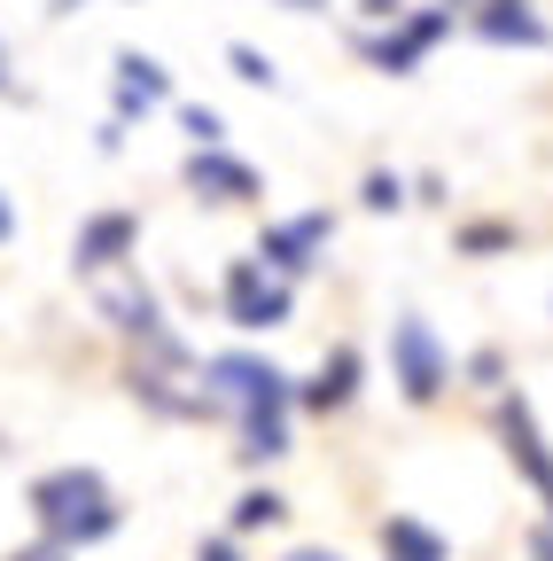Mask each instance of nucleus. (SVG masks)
I'll return each instance as SVG.
<instances>
[{
    "mask_svg": "<svg viewBox=\"0 0 553 561\" xmlns=\"http://www.w3.org/2000/svg\"><path fill=\"white\" fill-rule=\"evenodd\" d=\"M24 507H32L39 538H47V546H62V553H87V546H102V538H117V530H125V507H117L110 476H102V468H87V460L32 476V483H24Z\"/></svg>",
    "mask_w": 553,
    "mask_h": 561,
    "instance_id": "obj_2",
    "label": "nucleus"
},
{
    "mask_svg": "<svg viewBox=\"0 0 553 561\" xmlns=\"http://www.w3.org/2000/svg\"><path fill=\"white\" fill-rule=\"evenodd\" d=\"M382 561H445V538L413 515H390L382 523Z\"/></svg>",
    "mask_w": 553,
    "mask_h": 561,
    "instance_id": "obj_13",
    "label": "nucleus"
},
{
    "mask_svg": "<svg viewBox=\"0 0 553 561\" xmlns=\"http://www.w3.org/2000/svg\"><path fill=\"white\" fill-rule=\"evenodd\" d=\"M203 405L227 413L242 430V460H281L289 453V413H297V382L257 359V351H211L203 359Z\"/></svg>",
    "mask_w": 553,
    "mask_h": 561,
    "instance_id": "obj_1",
    "label": "nucleus"
},
{
    "mask_svg": "<svg viewBox=\"0 0 553 561\" xmlns=\"http://www.w3.org/2000/svg\"><path fill=\"white\" fill-rule=\"evenodd\" d=\"M359 203H367V210H398V203H405V180H398V172H367Z\"/></svg>",
    "mask_w": 553,
    "mask_h": 561,
    "instance_id": "obj_17",
    "label": "nucleus"
},
{
    "mask_svg": "<svg viewBox=\"0 0 553 561\" xmlns=\"http://www.w3.org/2000/svg\"><path fill=\"white\" fill-rule=\"evenodd\" d=\"M180 133L195 140V149H219V140H227V117L203 110V102H187V110H180Z\"/></svg>",
    "mask_w": 553,
    "mask_h": 561,
    "instance_id": "obj_16",
    "label": "nucleus"
},
{
    "mask_svg": "<svg viewBox=\"0 0 553 561\" xmlns=\"http://www.w3.org/2000/svg\"><path fill=\"white\" fill-rule=\"evenodd\" d=\"M117 125H133V117H149V110H164L172 102V70L157 62V55H141V47H117Z\"/></svg>",
    "mask_w": 553,
    "mask_h": 561,
    "instance_id": "obj_11",
    "label": "nucleus"
},
{
    "mask_svg": "<svg viewBox=\"0 0 553 561\" xmlns=\"http://www.w3.org/2000/svg\"><path fill=\"white\" fill-rule=\"evenodd\" d=\"M390 375H398V390H405L413 405H437V398H445L452 351L437 343V328H429L422 312H398V328H390Z\"/></svg>",
    "mask_w": 553,
    "mask_h": 561,
    "instance_id": "obj_4",
    "label": "nucleus"
},
{
    "mask_svg": "<svg viewBox=\"0 0 553 561\" xmlns=\"http://www.w3.org/2000/svg\"><path fill=\"white\" fill-rule=\"evenodd\" d=\"M359 375H367V359H359L352 343H335L327 359H320V375L297 382V405H304V413H343V405L359 398Z\"/></svg>",
    "mask_w": 553,
    "mask_h": 561,
    "instance_id": "obj_12",
    "label": "nucleus"
},
{
    "mask_svg": "<svg viewBox=\"0 0 553 561\" xmlns=\"http://www.w3.org/2000/svg\"><path fill=\"white\" fill-rule=\"evenodd\" d=\"M530 553H538V561H553V523H545V530L530 538Z\"/></svg>",
    "mask_w": 553,
    "mask_h": 561,
    "instance_id": "obj_23",
    "label": "nucleus"
},
{
    "mask_svg": "<svg viewBox=\"0 0 553 561\" xmlns=\"http://www.w3.org/2000/svg\"><path fill=\"white\" fill-rule=\"evenodd\" d=\"M445 32H452V9H422V16H405V24L390 16V32H382V39H359V47H367V55L390 70V79H405V70L422 62V55H429Z\"/></svg>",
    "mask_w": 553,
    "mask_h": 561,
    "instance_id": "obj_8",
    "label": "nucleus"
},
{
    "mask_svg": "<svg viewBox=\"0 0 553 561\" xmlns=\"http://www.w3.org/2000/svg\"><path fill=\"white\" fill-rule=\"evenodd\" d=\"M460 250H468V257H483V250H515V227H468Z\"/></svg>",
    "mask_w": 553,
    "mask_h": 561,
    "instance_id": "obj_18",
    "label": "nucleus"
},
{
    "mask_svg": "<svg viewBox=\"0 0 553 561\" xmlns=\"http://www.w3.org/2000/svg\"><path fill=\"white\" fill-rule=\"evenodd\" d=\"M9 561H79V553H62V546H47V538H39V546H24V553H9Z\"/></svg>",
    "mask_w": 553,
    "mask_h": 561,
    "instance_id": "obj_20",
    "label": "nucleus"
},
{
    "mask_svg": "<svg viewBox=\"0 0 553 561\" xmlns=\"http://www.w3.org/2000/svg\"><path fill=\"white\" fill-rule=\"evenodd\" d=\"M499 437H507L515 468L530 476V491L545 500V523H553V453H545V437H538V413H530V398H522V390H507V398H499Z\"/></svg>",
    "mask_w": 553,
    "mask_h": 561,
    "instance_id": "obj_7",
    "label": "nucleus"
},
{
    "mask_svg": "<svg viewBox=\"0 0 553 561\" xmlns=\"http://www.w3.org/2000/svg\"><path fill=\"white\" fill-rule=\"evenodd\" d=\"M219 305H227V320L242 328V335H265V328H289V312H297V289L273 265H257V257H234L227 265V280H219Z\"/></svg>",
    "mask_w": 553,
    "mask_h": 561,
    "instance_id": "obj_3",
    "label": "nucleus"
},
{
    "mask_svg": "<svg viewBox=\"0 0 553 561\" xmlns=\"http://www.w3.org/2000/svg\"><path fill=\"white\" fill-rule=\"evenodd\" d=\"M133 250H141V210H94V219H79V234H71V273L102 280V273L133 265Z\"/></svg>",
    "mask_w": 553,
    "mask_h": 561,
    "instance_id": "obj_5",
    "label": "nucleus"
},
{
    "mask_svg": "<svg viewBox=\"0 0 553 561\" xmlns=\"http://www.w3.org/2000/svg\"><path fill=\"white\" fill-rule=\"evenodd\" d=\"M327 242H335V219H327V210H297V219H273V227L257 234V265H273L281 280H297V273H312V265L327 257Z\"/></svg>",
    "mask_w": 553,
    "mask_h": 561,
    "instance_id": "obj_6",
    "label": "nucleus"
},
{
    "mask_svg": "<svg viewBox=\"0 0 553 561\" xmlns=\"http://www.w3.org/2000/svg\"><path fill=\"white\" fill-rule=\"evenodd\" d=\"M227 62H234V79H242V87H265V94L281 87V70H273V55H257L250 39H234V47H227Z\"/></svg>",
    "mask_w": 553,
    "mask_h": 561,
    "instance_id": "obj_15",
    "label": "nucleus"
},
{
    "mask_svg": "<svg viewBox=\"0 0 553 561\" xmlns=\"http://www.w3.org/2000/svg\"><path fill=\"white\" fill-rule=\"evenodd\" d=\"M187 187H195L203 203H257V195H265L257 164L227 157V140H219V149H187Z\"/></svg>",
    "mask_w": 553,
    "mask_h": 561,
    "instance_id": "obj_9",
    "label": "nucleus"
},
{
    "mask_svg": "<svg viewBox=\"0 0 553 561\" xmlns=\"http://www.w3.org/2000/svg\"><path fill=\"white\" fill-rule=\"evenodd\" d=\"M281 561H343V553H320V546H297V553H281Z\"/></svg>",
    "mask_w": 553,
    "mask_h": 561,
    "instance_id": "obj_24",
    "label": "nucleus"
},
{
    "mask_svg": "<svg viewBox=\"0 0 553 561\" xmlns=\"http://www.w3.org/2000/svg\"><path fill=\"white\" fill-rule=\"evenodd\" d=\"M468 24L475 39H492V47H553V24L530 9V0H468Z\"/></svg>",
    "mask_w": 553,
    "mask_h": 561,
    "instance_id": "obj_10",
    "label": "nucleus"
},
{
    "mask_svg": "<svg viewBox=\"0 0 553 561\" xmlns=\"http://www.w3.org/2000/svg\"><path fill=\"white\" fill-rule=\"evenodd\" d=\"M281 515H289L281 491H242V500H234V530H273Z\"/></svg>",
    "mask_w": 553,
    "mask_h": 561,
    "instance_id": "obj_14",
    "label": "nucleus"
},
{
    "mask_svg": "<svg viewBox=\"0 0 553 561\" xmlns=\"http://www.w3.org/2000/svg\"><path fill=\"white\" fill-rule=\"evenodd\" d=\"M79 9H94V0H47V16L62 24V16H79Z\"/></svg>",
    "mask_w": 553,
    "mask_h": 561,
    "instance_id": "obj_22",
    "label": "nucleus"
},
{
    "mask_svg": "<svg viewBox=\"0 0 553 561\" xmlns=\"http://www.w3.org/2000/svg\"><path fill=\"white\" fill-rule=\"evenodd\" d=\"M452 9H468V0H452Z\"/></svg>",
    "mask_w": 553,
    "mask_h": 561,
    "instance_id": "obj_26",
    "label": "nucleus"
},
{
    "mask_svg": "<svg viewBox=\"0 0 553 561\" xmlns=\"http://www.w3.org/2000/svg\"><path fill=\"white\" fill-rule=\"evenodd\" d=\"M16 242V203H9V187H0V250Z\"/></svg>",
    "mask_w": 553,
    "mask_h": 561,
    "instance_id": "obj_21",
    "label": "nucleus"
},
{
    "mask_svg": "<svg viewBox=\"0 0 553 561\" xmlns=\"http://www.w3.org/2000/svg\"><path fill=\"white\" fill-rule=\"evenodd\" d=\"M281 9H297V16H320V9H327V0H281Z\"/></svg>",
    "mask_w": 553,
    "mask_h": 561,
    "instance_id": "obj_25",
    "label": "nucleus"
},
{
    "mask_svg": "<svg viewBox=\"0 0 553 561\" xmlns=\"http://www.w3.org/2000/svg\"><path fill=\"white\" fill-rule=\"evenodd\" d=\"M195 561H242V546H234V538H203Z\"/></svg>",
    "mask_w": 553,
    "mask_h": 561,
    "instance_id": "obj_19",
    "label": "nucleus"
}]
</instances>
